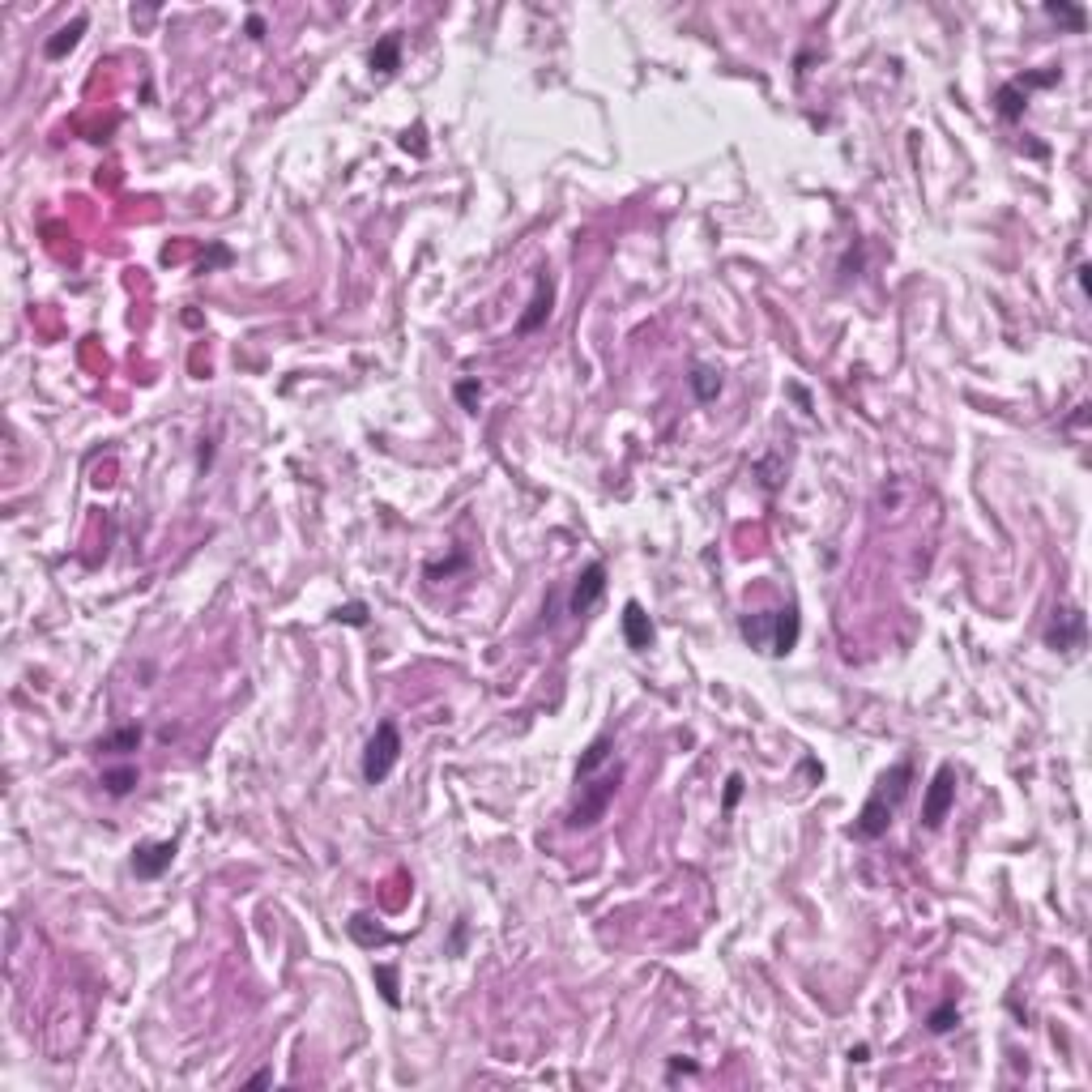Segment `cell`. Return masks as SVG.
<instances>
[{"mask_svg": "<svg viewBox=\"0 0 1092 1092\" xmlns=\"http://www.w3.org/2000/svg\"><path fill=\"white\" fill-rule=\"evenodd\" d=\"M909 781H913V768H909V760L892 764V768L879 777V786L870 790V798L862 802L858 820H854V836H862V841L884 836L888 824H892L896 807H900V798H905V790H909Z\"/></svg>", "mask_w": 1092, "mask_h": 1092, "instance_id": "obj_1", "label": "cell"}, {"mask_svg": "<svg viewBox=\"0 0 1092 1092\" xmlns=\"http://www.w3.org/2000/svg\"><path fill=\"white\" fill-rule=\"evenodd\" d=\"M401 756V734L393 722H380L376 734L367 738V751H363V781L367 786H380L389 772H393V764Z\"/></svg>", "mask_w": 1092, "mask_h": 1092, "instance_id": "obj_2", "label": "cell"}, {"mask_svg": "<svg viewBox=\"0 0 1092 1092\" xmlns=\"http://www.w3.org/2000/svg\"><path fill=\"white\" fill-rule=\"evenodd\" d=\"M615 790H619V768L615 772H606V777H597L594 786L585 790V798L567 811V828H589V824H597L602 815H606V807H610V798H615Z\"/></svg>", "mask_w": 1092, "mask_h": 1092, "instance_id": "obj_3", "label": "cell"}, {"mask_svg": "<svg viewBox=\"0 0 1092 1092\" xmlns=\"http://www.w3.org/2000/svg\"><path fill=\"white\" fill-rule=\"evenodd\" d=\"M952 802H956V772H952V768L943 764V768L934 772V781H930L926 802H922V824H926V828H939L943 820H948Z\"/></svg>", "mask_w": 1092, "mask_h": 1092, "instance_id": "obj_4", "label": "cell"}, {"mask_svg": "<svg viewBox=\"0 0 1092 1092\" xmlns=\"http://www.w3.org/2000/svg\"><path fill=\"white\" fill-rule=\"evenodd\" d=\"M1046 645H1050V649H1059V653L1080 649V645H1084V610H1075V606H1062V610H1054V623H1050V631H1046Z\"/></svg>", "mask_w": 1092, "mask_h": 1092, "instance_id": "obj_5", "label": "cell"}, {"mask_svg": "<svg viewBox=\"0 0 1092 1092\" xmlns=\"http://www.w3.org/2000/svg\"><path fill=\"white\" fill-rule=\"evenodd\" d=\"M602 589H606V567H602V563H589V567L581 572L572 597H567V610H572V615H589L594 602L602 597Z\"/></svg>", "mask_w": 1092, "mask_h": 1092, "instance_id": "obj_6", "label": "cell"}, {"mask_svg": "<svg viewBox=\"0 0 1092 1092\" xmlns=\"http://www.w3.org/2000/svg\"><path fill=\"white\" fill-rule=\"evenodd\" d=\"M171 858H175V841L141 845V849H133V870L141 875V879H159L166 866H171Z\"/></svg>", "mask_w": 1092, "mask_h": 1092, "instance_id": "obj_7", "label": "cell"}, {"mask_svg": "<svg viewBox=\"0 0 1092 1092\" xmlns=\"http://www.w3.org/2000/svg\"><path fill=\"white\" fill-rule=\"evenodd\" d=\"M623 636H628L631 649H649V645H653V623H649V615H645L640 602H628V606H623Z\"/></svg>", "mask_w": 1092, "mask_h": 1092, "instance_id": "obj_8", "label": "cell"}, {"mask_svg": "<svg viewBox=\"0 0 1092 1092\" xmlns=\"http://www.w3.org/2000/svg\"><path fill=\"white\" fill-rule=\"evenodd\" d=\"M367 65H371V73L389 77V73H393V68L401 65V34H384V39H380V43L371 47Z\"/></svg>", "mask_w": 1092, "mask_h": 1092, "instance_id": "obj_9", "label": "cell"}, {"mask_svg": "<svg viewBox=\"0 0 1092 1092\" xmlns=\"http://www.w3.org/2000/svg\"><path fill=\"white\" fill-rule=\"evenodd\" d=\"M551 316V282L546 278H538V295H533V303H530V312L517 321V333H533L542 321Z\"/></svg>", "mask_w": 1092, "mask_h": 1092, "instance_id": "obj_10", "label": "cell"}, {"mask_svg": "<svg viewBox=\"0 0 1092 1092\" xmlns=\"http://www.w3.org/2000/svg\"><path fill=\"white\" fill-rule=\"evenodd\" d=\"M81 34H86V18H73L68 26H60V31H56L52 39H47V43H43V52H47L52 60H60L65 52H73V47H77V39H81Z\"/></svg>", "mask_w": 1092, "mask_h": 1092, "instance_id": "obj_11", "label": "cell"}, {"mask_svg": "<svg viewBox=\"0 0 1092 1092\" xmlns=\"http://www.w3.org/2000/svg\"><path fill=\"white\" fill-rule=\"evenodd\" d=\"M994 102H998V116H1003V120H1020V116H1025V102H1028V90L1020 81H1007V86L994 95Z\"/></svg>", "mask_w": 1092, "mask_h": 1092, "instance_id": "obj_12", "label": "cell"}, {"mask_svg": "<svg viewBox=\"0 0 1092 1092\" xmlns=\"http://www.w3.org/2000/svg\"><path fill=\"white\" fill-rule=\"evenodd\" d=\"M772 631H777V615H747V619H743V636H747L756 649H768V653H772Z\"/></svg>", "mask_w": 1092, "mask_h": 1092, "instance_id": "obj_13", "label": "cell"}, {"mask_svg": "<svg viewBox=\"0 0 1092 1092\" xmlns=\"http://www.w3.org/2000/svg\"><path fill=\"white\" fill-rule=\"evenodd\" d=\"M798 645V610H777V631H772V653H790Z\"/></svg>", "mask_w": 1092, "mask_h": 1092, "instance_id": "obj_14", "label": "cell"}, {"mask_svg": "<svg viewBox=\"0 0 1092 1092\" xmlns=\"http://www.w3.org/2000/svg\"><path fill=\"white\" fill-rule=\"evenodd\" d=\"M692 389L700 401H713L722 393V371H713V367H695L692 371Z\"/></svg>", "mask_w": 1092, "mask_h": 1092, "instance_id": "obj_15", "label": "cell"}, {"mask_svg": "<svg viewBox=\"0 0 1092 1092\" xmlns=\"http://www.w3.org/2000/svg\"><path fill=\"white\" fill-rule=\"evenodd\" d=\"M137 743H141V729L124 726V729H116V734H107V738H99L95 751H137Z\"/></svg>", "mask_w": 1092, "mask_h": 1092, "instance_id": "obj_16", "label": "cell"}, {"mask_svg": "<svg viewBox=\"0 0 1092 1092\" xmlns=\"http://www.w3.org/2000/svg\"><path fill=\"white\" fill-rule=\"evenodd\" d=\"M606 756H610V738H597L594 747L585 751V760H581V768H576V781H589L597 772V764H606Z\"/></svg>", "mask_w": 1092, "mask_h": 1092, "instance_id": "obj_17", "label": "cell"}, {"mask_svg": "<svg viewBox=\"0 0 1092 1092\" xmlns=\"http://www.w3.org/2000/svg\"><path fill=\"white\" fill-rule=\"evenodd\" d=\"M102 786H107V794H129L137 786V772L133 768H116V772H102Z\"/></svg>", "mask_w": 1092, "mask_h": 1092, "instance_id": "obj_18", "label": "cell"}, {"mask_svg": "<svg viewBox=\"0 0 1092 1092\" xmlns=\"http://www.w3.org/2000/svg\"><path fill=\"white\" fill-rule=\"evenodd\" d=\"M956 1020H960L956 1003H943V1007H934V1011H930L926 1028H930V1032H952V1028H956Z\"/></svg>", "mask_w": 1092, "mask_h": 1092, "instance_id": "obj_19", "label": "cell"}, {"mask_svg": "<svg viewBox=\"0 0 1092 1092\" xmlns=\"http://www.w3.org/2000/svg\"><path fill=\"white\" fill-rule=\"evenodd\" d=\"M1046 9H1050L1054 18H1062V22H1071L1075 31L1084 26V9H1075V4H1046Z\"/></svg>", "mask_w": 1092, "mask_h": 1092, "instance_id": "obj_20", "label": "cell"}, {"mask_svg": "<svg viewBox=\"0 0 1092 1092\" xmlns=\"http://www.w3.org/2000/svg\"><path fill=\"white\" fill-rule=\"evenodd\" d=\"M337 619H342V623L363 628V623H367V606H363V602H350V606H342V610H337Z\"/></svg>", "mask_w": 1092, "mask_h": 1092, "instance_id": "obj_21", "label": "cell"}, {"mask_svg": "<svg viewBox=\"0 0 1092 1092\" xmlns=\"http://www.w3.org/2000/svg\"><path fill=\"white\" fill-rule=\"evenodd\" d=\"M738 798H743V777H738V772H734V777H729V781H726V798H722V807H726V811H729V807H734V802H738Z\"/></svg>", "mask_w": 1092, "mask_h": 1092, "instance_id": "obj_22", "label": "cell"}, {"mask_svg": "<svg viewBox=\"0 0 1092 1092\" xmlns=\"http://www.w3.org/2000/svg\"><path fill=\"white\" fill-rule=\"evenodd\" d=\"M457 398H461L465 405H469V410H474V405H478V398H483V389H478V384H474V380H469V384H461V389H457Z\"/></svg>", "mask_w": 1092, "mask_h": 1092, "instance_id": "obj_23", "label": "cell"}, {"mask_svg": "<svg viewBox=\"0 0 1092 1092\" xmlns=\"http://www.w3.org/2000/svg\"><path fill=\"white\" fill-rule=\"evenodd\" d=\"M380 986H384V998L398 1003V990H393V969H380Z\"/></svg>", "mask_w": 1092, "mask_h": 1092, "instance_id": "obj_24", "label": "cell"}, {"mask_svg": "<svg viewBox=\"0 0 1092 1092\" xmlns=\"http://www.w3.org/2000/svg\"><path fill=\"white\" fill-rule=\"evenodd\" d=\"M248 34H257V39H261V34H265V22H261V18H252V22H248Z\"/></svg>", "mask_w": 1092, "mask_h": 1092, "instance_id": "obj_25", "label": "cell"}]
</instances>
